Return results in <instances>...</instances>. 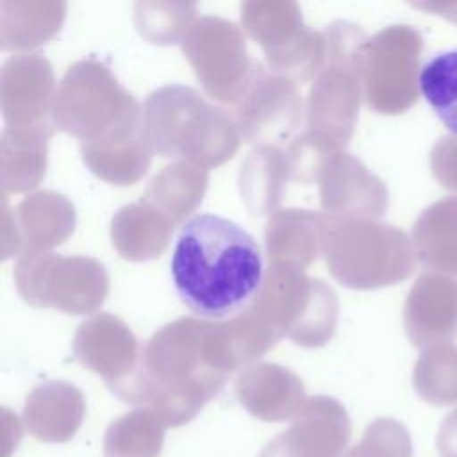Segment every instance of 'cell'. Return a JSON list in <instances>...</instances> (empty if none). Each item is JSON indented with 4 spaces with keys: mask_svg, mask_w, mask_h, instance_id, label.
Segmentation results:
<instances>
[{
    "mask_svg": "<svg viewBox=\"0 0 457 457\" xmlns=\"http://www.w3.org/2000/svg\"><path fill=\"white\" fill-rule=\"evenodd\" d=\"M246 366L250 359L230 320L177 318L143 346L130 403L152 407L166 427H180Z\"/></svg>",
    "mask_w": 457,
    "mask_h": 457,
    "instance_id": "1",
    "label": "cell"
},
{
    "mask_svg": "<svg viewBox=\"0 0 457 457\" xmlns=\"http://www.w3.org/2000/svg\"><path fill=\"white\" fill-rule=\"evenodd\" d=\"M264 275L259 243L236 221L204 212L182 225L171 277L180 300L198 318L237 316L257 296Z\"/></svg>",
    "mask_w": 457,
    "mask_h": 457,
    "instance_id": "2",
    "label": "cell"
},
{
    "mask_svg": "<svg viewBox=\"0 0 457 457\" xmlns=\"http://www.w3.org/2000/svg\"><path fill=\"white\" fill-rule=\"evenodd\" d=\"M321 253L330 275L359 291L403 282L416 268L412 239L402 228L371 218L325 214Z\"/></svg>",
    "mask_w": 457,
    "mask_h": 457,
    "instance_id": "3",
    "label": "cell"
},
{
    "mask_svg": "<svg viewBox=\"0 0 457 457\" xmlns=\"http://www.w3.org/2000/svg\"><path fill=\"white\" fill-rule=\"evenodd\" d=\"M257 321L302 348L327 345L337 327L334 289L302 268L268 264L264 282L245 309Z\"/></svg>",
    "mask_w": 457,
    "mask_h": 457,
    "instance_id": "4",
    "label": "cell"
},
{
    "mask_svg": "<svg viewBox=\"0 0 457 457\" xmlns=\"http://www.w3.org/2000/svg\"><path fill=\"white\" fill-rule=\"evenodd\" d=\"M14 284L29 305L73 316L93 314L109 293V275L100 261L52 250L20 253Z\"/></svg>",
    "mask_w": 457,
    "mask_h": 457,
    "instance_id": "5",
    "label": "cell"
},
{
    "mask_svg": "<svg viewBox=\"0 0 457 457\" xmlns=\"http://www.w3.org/2000/svg\"><path fill=\"white\" fill-rule=\"evenodd\" d=\"M73 353L86 370L100 375L112 395L130 403L143 346L123 320L100 312L80 323L73 337Z\"/></svg>",
    "mask_w": 457,
    "mask_h": 457,
    "instance_id": "6",
    "label": "cell"
},
{
    "mask_svg": "<svg viewBox=\"0 0 457 457\" xmlns=\"http://www.w3.org/2000/svg\"><path fill=\"white\" fill-rule=\"evenodd\" d=\"M352 436L350 416L327 395L307 396L291 425L266 443L259 457H341Z\"/></svg>",
    "mask_w": 457,
    "mask_h": 457,
    "instance_id": "7",
    "label": "cell"
},
{
    "mask_svg": "<svg viewBox=\"0 0 457 457\" xmlns=\"http://www.w3.org/2000/svg\"><path fill=\"white\" fill-rule=\"evenodd\" d=\"M75 232L73 205L52 193H39L21 202L9 218L2 214V259L25 252L52 250L68 241Z\"/></svg>",
    "mask_w": 457,
    "mask_h": 457,
    "instance_id": "8",
    "label": "cell"
},
{
    "mask_svg": "<svg viewBox=\"0 0 457 457\" xmlns=\"http://www.w3.org/2000/svg\"><path fill=\"white\" fill-rule=\"evenodd\" d=\"M403 327L418 348L457 339V275L427 268L403 303Z\"/></svg>",
    "mask_w": 457,
    "mask_h": 457,
    "instance_id": "9",
    "label": "cell"
},
{
    "mask_svg": "<svg viewBox=\"0 0 457 457\" xmlns=\"http://www.w3.org/2000/svg\"><path fill=\"white\" fill-rule=\"evenodd\" d=\"M236 396L253 418L271 423L293 420L307 400L302 378L275 362H253L236 378Z\"/></svg>",
    "mask_w": 457,
    "mask_h": 457,
    "instance_id": "10",
    "label": "cell"
},
{
    "mask_svg": "<svg viewBox=\"0 0 457 457\" xmlns=\"http://www.w3.org/2000/svg\"><path fill=\"white\" fill-rule=\"evenodd\" d=\"M86 400L82 391L64 380H46L30 389L21 421L25 430L43 443H66L82 425Z\"/></svg>",
    "mask_w": 457,
    "mask_h": 457,
    "instance_id": "11",
    "label": "cell"
},
{
    "mask_svg": "<svg viewBox=\"0 0 457 457\" xmlns=\"http://www.w3.org/2000/svg\"><path fill=\"white\" fill-rule=\"evenodd\" d=\"M325 214L305 209H286L273 214L264 227L268 264L307 270L321 253Z\"/></svg>",
    "mask_w": 457,
    "mask_h": 457,
    "instance_id": "12",
    "label": "cell"
},
{
    "mask_svg": "<svg viewBox=\"0 0 457 457\" xmlns=\"http://www.w3.org/2000/svg\"><path fill=\"white\" fill-rule=\"evenodd\" d=\"M175 223L150 202L121 207L111 221V243L130 262L152 261L168 248Z\"/></svg>",
    "mask_w": 457,
    "mask_h": 457,
    "instance_id": "13",
    "label": "cell"
},
{
    "mask_svg": "<svg viewBox=\"0 0 457 457\" xmlns=\"http://www.w3.org/2000/svg\"><path fill=\"white\" fill-rule=\"evenodd\" d=\"M321 207L328 216L377 218L386 212L387 198L380 184L352 166H334L321 180Z\"/></svg>",
    "mask_w": 457,
    "mask_h": 457,
    "instance_id": "14",
    "label": "cell"
},
{
    "mask_svg": "<svg viewBox=\"0 0 457 457\" xmlns=\"http://www.w3.org/2000/svg\"><path fill=\"white\" fill-rule=\"evenodd\" d=\"M412 245L425 268L457 275V200L427 209L412 227Z\"/></svg>",
    "mask_w": 457,
    "mask_h": 457,
    "instance_id": "15",
    "label": "cell"
},
{
    "mask_svg": "<svg viewBox=\"0 0 457 457\" xmlns=\"http://www.w3.org/2000/svg\"><path fill=\"white\" fill-rule=\"evenodd\" d=\"M166 428L152 407H136L107 427L104 457H161Z\"/></svg>",
    "mask_w": 457,
    "mask_h": 457,
    "instance_id": "16",
    "label": "cell"
},
{
    "mask_svg": "<svg viewBox=\"0 0 457 457\" xmlns=\"http://www.w3.org/2000/svg\"><path fill=\"white\" fill-rule=\"evenodd\" d=\"M418 89L445 129L457 137V46L425 59L418 71Z\"/></svg>",
    "mask_w": 457,
    "mask_h": 457,
    "instance_id": "17",
    "label": "cell"
},
{
    "mask_svg": "<svg viewBox=\"0 0 457 457\" xmlns=\"http://www.w3.org/2000/svg\"><path fill=\"white\" fill-rule=\"evenodd\" d=\"M412 386L418 396L430 405H455L457 346L439 343L423 348L414 364Z\"/></svg>",
    "mask_w": 457,
    "mask_h": 457,
    "instance_id": "18",
    "label": "cell"
},
{
    "mask_svg": "<svg viewBox=\"0 0 457 457\" xmlns=\"http://www.w3.org/2000/svg\"><path fill=\"white\" fill-rule=\"evenodd\" d=\"M205 180L198 175H177L166 171L148 189V200L175 225L184 221L204 196Z\"/></svg>",
    "mask_w": 457,
    "mask_h": 457,
    "instance_id": "19",
    "label": "cell"
},
{
    "mask_svg": "<svg viewBox=\"0 0 457 457\" xmlns=\"http://www.w3.org/2000/svg\"><path fill=\"white\" fill-rule=\"evenodd\" d=\"M341 457H412L411 434L398 420L378 418Z\"/></svg>",
    "mask_w": 457,
    "mask_h": 457,
    "instance_id": "20",
    "label": "cell"
},
{
    "mask_svg": "<svg viewBox=\"0 0 457 457\" xmlns=\"http://www.w3.org/2000/svg\"><path fill=\"white\" fill-rule=\"evenodd\" d=\"M436 445L441 457H457V409L443 420Z\"/></svg>",
    "mask_w": 457,
    "mask_h": 457,
    "instance_id": "21",
    "label": "cell"
}]
</instances>
